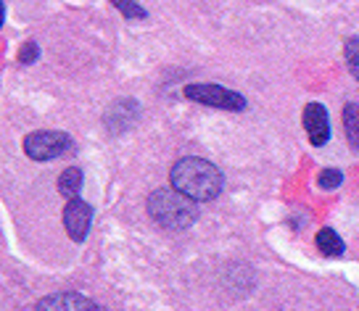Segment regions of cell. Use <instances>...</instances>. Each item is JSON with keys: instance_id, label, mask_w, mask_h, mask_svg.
<instances>
[{"instance_id": "cell-4", "label": "cell", "mask_w": 359, "mask_h": 311, "mask_svg": "<svg viewBox=\"0 0 359 311\" xmlns=\"http://www.w3.org/2000/svg\"><path fill=\"white\" fill-rule=\"evenodd\" d=\"M72 137L61 130H40L24 137V153L34 158V161H50L64 156L72 148Z\"/></svg>"}, {"instance_id": "cell-15", "label": "cell", "mask_w": 359, "mask_h": 311, "mask_svg": "<svg viewBox=\"0 0 359 311\" xmlns=\"http://www.w3.org/2000/svg\"><path fill=\"white\" fill-rule=\"evenodd\" d=\"M37 58H40V48L34 43H24L19 50V64H34Z\"/></svg>"}, {"instance_id": "cell-7", "label": "cell", "mask_w": 359, "mask_h": 311, "mask_svg": "<svg viewBox=\"0 0 359 311\" xmlns=\"http://www.w3.org/2000/svg\"><path fill=\"white\" fill-rule=\"evenodd\" d=\"M34 311H101L98 303H93L90 298L79 296V293H56V296H48L37 303Z\"/></svg>"}, {"instance_id": "cell-2", "label": "cell", "mask_w": 359, "mask_h": 311, "mask_svg": "<svg viewBox=\"0 0 359 311\" xmlns=\"http://www.w3.org/2000/svg\"><path fill=\"white\" fill-rule=\"evenodd\" d=\"M198 200L188 198L185 193L169 188H158L148 195V214L164 230H188L198 219Z\"/></svg>"}, {"instance_id": "cell-3", "label": "cell", "mask_w": 359, "mask_h": 311, "mask_svg": "<svg viewBox=\"0 0 359 311\" xmlns=\"http://www.w3.org/2000/svg\"><path fill=\"white\" fill-rule=\"evenodd\" d=\"M182 92L193 103H203V106H212V109H219V111H243L246 109V98L241 92L227 90L222 85H212V82L188 85Z\"/></svg>"}, {"instance_id": "cell-6", "label": "cell", "mask_w": 359, "mask_h": 311, "mask_svg": "<svg viewBox=\"0 0 359 311\" xmlns=\"http://www.w3.org/2000/svg\"><path fill=\"white\" fill-rule=\"evenodd\" d=\"M304 130H306V137L314 148L325 145L330 140V119H327V111L323 103H306L304 106Z\"/></svg>"}, {"instance_id": "cell-10", "label": "cell", "mask_w": 359, "mask_h": 311, "mask_svg": "<svg viewBox=\"0 0 359 311\" xmlns=\"http://www.w3.org/2000/svg\"><path fill=\"white\" fill-rule=\"evenodd\" d=\"M344 130H346L348 145L359 153V103L344 106Z\"/></svg>"}, {"instance_id": "cell-9", "label": "cell", "mask_w": 359, "mask_h": 311, "mask_svg": "<svg viewBox=\"0 0 359 311\" xmlns=\"http://www.w3.org/2000/svg\"><path fill=\"white\" fill-rule=\"evenodd\" d=\"M317 248L325 256H330V258H338V256H344V251H346L344 240H341L336 230H330V227H323V230L317 233Z\"/></svg>"}, {"instance_id": "cell-13", "label": "cell", "mask_w": 359, "mask_h": 311, "mask_svg": "<svg viewBox=\"0 0 359 311\" xmlns=\"http://www.w3.org/2000/svg\"><path fill=\"white\" fill-rule=\"evenodd\" d=\"M111 6L122 13L124 19H146V8L137 3V0H111Z\"/></svg>"}, {"instance_id": "cell-11", "label": "cell", "mask_w": 359, "mask_h": 311, "mask_svg": "<svg viewBox=\"0 0 359 311\" xmlns=\"http://www.w3.org/2000/svg\"><path fill=\"white\" fill-rule=\"evenodd\" d=\"M79 190H82V172L77 167H69L61 172V177H58V193L64 195V198H77Z\"/></svg>"}, {"instance_id": "cell-5", "label": "cell", "mask_w": 359, "mask_h": 311, "mask_svg": "<svg viewBox=\"0 0 359 311\" xmlns=\"http://www.w3.org/2000/svg\"><path fill=\"white\" fill-rule=\"evenodd\" d=\"M93 224V206L82 198H69L67 209H64V227H67L69 237L74 243H82L90 233Z\"/></svg>"}, {"instance_id": "cell-14", "label": "cell", "mask_w": 359, "mask_h": 311, "mask_svg": "<svg viewBox=\"0 0 359 311\" xmlns=\"http://www.w3.org/2000/svg\"><path fill=\"white\" fill-rule=\"evenodd\" d=\"M341 182H344L341 169H323L320 177H317V185H320L323 190H333V188H338Z\"/></svg>"}, {"instance_id": "cell-12", "label": "cell", "mask_w": 359, "mask_h": 311, "mask_svg": "<svg viewBox=\"0 0 359 311\" xmlns=\"http://www.w3.org/2000/svg\"><path fill=\"white\" fill-rule=\"evenodd\" d=\"M344 56H346V67L348 71L354 74V79L359 82V34L348 37L346 45H344Z\"/></svg>"}, {"instance_id": "cell-8", "label": "cell", "mask_w": 359, "mask_h": 311, "mask_svg": "<svg viewBox=\"0 0 359 311\" xmlns=\"http://www.w3.org/2000/svg\"><path fill=\"white\" fill-rule=\"evenodd\" d=\"M137 113H140V106L135 100H116L111 109L106 111L103 122L111 132H127L135 122H137Z\"/></svg>"}, {"instance_id": "cell-1", "label": "cell", "mask_w": 359, "mask_h": 311, "mask_svg": "<svg viewBox=\"0 0 359 311\" xmlns=\"http://www.w3.org/2000/svg\"><path fill=\"white\" fill-rule=\"evenodd\" d=\"M169 179H172V188L185 193L188 198L198 200H214L224 188V177L222 172L214 167L212 161L206 158H196V156H185L180 158L177 164L169 172Z\"/></svg>"}]
</instances>
